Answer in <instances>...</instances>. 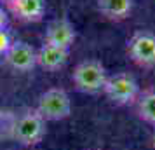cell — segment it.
I'll list each match as a JSON object with an SVG mask.
<instances>
[{
  "mask_svg": "<svg viewBox=\"0 0 155 150\" xmlns=\"http://www.w3.org/2000/svg\"><path fill=\"white\" fill-rule=\"evenodd\" d=\"M68 56L70 52L66 49L44 42V45L37 51V65L47 72H56L68 63Z\"/></svg>",
  "mask_w": 155,
  "mask_h": 150,
  "instance_id": "cell-8",
  "label": "cell"
},
{
  "mask_svg": "<svg viewBox=\"0 0 155 150\" xmlns=\"http://www.w3.org/2000/svg\"><path fill=\"white\" fill-rule=\"evenodd\" d=\"M152 145H153V150H155V135H153V138H152Z\"/></svg>",
  "mask_w": 155,
  "mask_h": 150,
  "instance_id": "cell-15",
  "label": "cell"
},
{
  "mask_svg": "<svg viewBox=\"0 0 155 150\" xmlns=\"http://www.w3.org/2000/svg\"><path fill=\"white\" fill-rule=\"evenodd\" d=\"M35 110L42 115V119L45 122L63 121L66 117H70V114H71V100L64 89H61V87H51L45 93L40 94Z\"/></svg>",
  "mask_w": 155,
  "mask_h": 150,
  "instance_id": "cell-4",
  "label": "cell"
},
{
  "mask_svg": "<svg viewBox=\"0 0 155 150\" xmlns=\"http://www.w3.org/2000/svg\"><path fill=\"white\" fill-rule=\"evenodd\" d=\"M16 114L9 110H0V140H12L14 136Z\"/></svg>",
  "mask_w": 155,
  "mask_h": 150,
  "instance_id": "cell-12",
  "label": "cell"
},
{
  "mask_svg": "<svg viewBox=\"0 0 155 150\" xmlns=\"http://www.w3.org/2000/svg\"><path fill=\"white\" fill-rule=\"evenodd\" d=\"M45 136V121L35 108H26L25 112L16 115L14 136L12 140L23 147H33L44 140Z\"/></svg>",
  "mask_w": 155,
  "mask_h": 150,
  "instance_id": "cell-3",
  "label": "cell"
},
{
  "mask_svg": "<svg viewBox=\"0 0 155 150\" xmlns=\"http://www.w3.org/2000/svg\"><path fill=\"white\" fill-rule=\"evenodd\" d=\"M5 23H7V18H5V12L0 9V28H5Z\"/></svg>",
  "mask_w": 155,
  "mask_h": 150,
  "instance_id": "cell-14",
  "label": "cell"
},
{
  "mask_svg": "<svg viewBox=\"0 0 155 150\" xmlns=\"http://www.w3.org/2000/svg\"><path fill=\"white\" fill-rule=\"evenodd\" d=\"M127 56L141 68L155 66V33L148 30L134 32L127 40Z\"/></svg>",
  "mask_w": 155,
  "mask_h": 150,
  "instance_id": "cell-5",
  "label": "cell"
},
{
  "mask_svg": "<svg viewBox=\"0 0 155 150\" xmlns=\"http://www.w3.org/2000/svg\"><path fill=\"white\" fill-rule=\"evenodd\" d=\"M4 2H5V4H12V2H14V0H4Z\"/></svg>",
  "mask_w": 155,
  "mask_h": 150,
  "instance_id": "cell-16",
  "label": "cell"
},
{
  "mask_svg": "<svg viewBox=\"0 0 155 150\" xmlns=\"http://www.w3.org/2000/svg\"><path fill=\"white\" fill-rule=\"evenodd\" d=\"M106 68L98 59H85L73 68L71 80L75 89L85 94H98L103 93V87L106 82Z\"/></svg>",
  "mask_w": 155,
  "mask_h": 150,
  "instance_id": "cell-1",
  "label": "cell"
},
{
  "mask_svg": "<svg viewBox=\"0 0 155 150\" xmlns=\"http://www.w3.org/2000/svg\"><path fill=\"white\" fill-rule=\"evenodd\" d=\"M4 61L9 68L16 72H30L37 66V51L30 44L16 40L4 54Z\"/></svg>",
  "mask_w": 155,
  "mask_h": 150,
  "instance_id": "cell-6",
  "label": "cell"
},
{
  "mask_svg": "<svg viewBox=\"0 0 155 150\" xmlns=\"http://www.w3.org/2000/svg\"><path fill=\"white\" fill-rule=\"evenodd\" d=\"M75 38H77V32L66 18L54 19L52 23H49V26L45 30V44L56 45V47H61V49L70 51Z\"/></svg>",
  "mask_w": 155,
  "mask_h": 150,
  "instance_id": "cell-7",
  "label": "cell"
},
{
  "mask_svg": "<svg viewBox=\"0 0 155 150\" xmlns=\"http://www.w3.org/2000/svg\"><path fill=\"white\" fill-rule=\"evenodd\" d=\"M98 11L110 21H122L133 11V0H98Z\"/></svg>",
  "mask_w": 155,
  "mask_h": 150,
  "instance_id": "cell-10",
  "label": "cell"
},
{
  "mask_svg": "<svg viewBox=\"0 0 155 150\" xmlns=\"http://www.w3.org/2000/svg\"><path fill=\"white\" fill-rule=\"evenodd\" d=\"M9 11L21 21L37 23L45 14V2L44 0H14L7 4Z\"/></svg>",
  "mask_w": 155,
  "mask_h": 150,
  "instance_id": "cell-9",
  "label": "cell"
},
{
  "mask_svg": "<svg viewBox=\"0 0 155 150\" xmlns=\"http://www.w3.org/2000/svg\"><path fill=\"white\" fill-rule=\"evenodd\" d=\"M94 150H98V148H94Z\"/></svg>",
  "mask_w": 155,
  "mask_h": 150,
  "instance_id": "cell-17",
  "label": "cell"
},
{
  "mask_svg": "<svg viewBox=\"0 0 155 150\" xmlns=\"http://www.w3.org/2000/svg\"><path fill=\"white\" fill-rule=\"evenodd\" d=\"M103 93L112 103L126 107V105H134L141 89L134 75H131L129 72H119L106 77Z\"/></svg>",
  "mask_w": 155,
  "mask_h": 150,
  "instance_id": "cell-2",
  "label": "cell"
},
{
  "mask_svg": "<svg viewBox=\"0 0 155 150\" xmlns=\"http://www.w3.org/2000/svg\"><path fill=\"white\" fill-rule=\"evenodd\" d=\"M11 44H12V40H11L9 32L5 28H0V56H4L7 52V49L11 47Z\"/></svg>",
  "mask_w": 155,
  "mask_h": 150,
  "instance_id": "cell-13",
  "label": "cell"
},
{
  "mask_svg": "<svg viewBox=\"0 0 155 150\" xmlns=\"http://www.w3.org/2000/svg\"><path fill=\"white\" fill-rule=\"evenodd\" d=\"M134 110L141 121L155 128V89L140 93L138 100L134 101Z\"/></svg>",
  "mask_w": 155,
  "mask_h": 150,
  "instance_id": "cell-11",
  "label": "cell"
}]
</instances>
